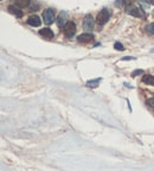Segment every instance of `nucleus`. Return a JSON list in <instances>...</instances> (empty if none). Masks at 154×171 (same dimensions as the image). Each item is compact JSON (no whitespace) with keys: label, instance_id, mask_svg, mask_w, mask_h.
I'll return each mask as SVG.
<instances>
[{"label":"nucleus","instance_id":"6e6552de","mask_svg":"<svg viewBox=\"0 0 154 171\" xmlns=\"http://www.w3.org/2000/svg\"><path fill=\"white\" fill-rule=\"evenodd\" d=\"M66 19H68V13H66V12H61L59 16H58V18H57V24H58V26L59 27L65 26V24L68 23Z\"/></svg>","mask_w":154,"mask_h":171},{"label":"nucleus","instance_id":"4468645a","mask_svg":"<svg viewBox=\"0 0 154 171\" xmlns=\"http://www.w3.org/2000/svg\"><path fill=\"white\" fill-rule=\"evenodd\" d=\"M146 31L149 33V35H154V23H151L146 26Z\"/></svg>","mask_w":154,"mask_h":171},{"label":"nucleus","instance_id":"2eb2a0df","mask_svg":"<svg viewBox=\"0 0 154 171\" xmlns=\"http://www.w3.org/2000/svg\"><path fill=\"white\" fill-rule=\"evenodd\" d=\"M114 48H115L116 50H120V51H123V50H125L123 45L121 44V43H115V44H114Z\"/></svg>","mask_w":154,"mask_h":171},{"label":"nucleus","instance_id":"20e7f679","mask_svg":"<svg viewBox=\"0 0 154 171\" xmlns=\"http://www.w3.org/2000/svg\"><path fill=\"white\" fill-rule=\"evenodd\" d=\"M83 29L85 31H91L94 29V18L91 14H87L83 19Z\"/></svg>","mask_w":154,"mask_h":171},{"label":"nucleus","instance_id":"9d476101","mask_svg":"<svg viewBox=\"0 0 154 171\" xmlns=\"http://www.w3.org/2000/svg\"><path fill=\"white\" fill-rule=\"evenodd\" d=\"M9 13H12L13 16H16L17 18H21V17H23V11L19 10V7L18 6H16V5H14V6H12V5L9 6Z\"/></svg>","mask_w":154,"mask_h":171},{"label":"nucleus","instance_id":"423d86ee","mask_svg":"<svg viewBox=\"0 0 154 171\" xmlns=\"http://www.w3.org/2000/svg\"><path fill=\"white\" fill-rule=\"evenodd\" d=\"M92 39H94V36L91 33H82V35H80V36L77 37V41L80 43H83V44L90 43Z\"/></svg>","mask_w":154,"mask_h":171},{"label":"nucleus","instance_id":"a211bd4d","mask_svg":"<svg viewBox=\"0 0 154 171\" xmlns=\"http://www.w3.org/2000/svg\"><path fill=\"white\" fill-rule=\"evenodd\" d=\"M148 105H149V106H151V107L154 109V98H152V99L148 101Z\"/></svg>","mask_w":154,"mask_h":171},{"label":"nucleus","instance_id":"9b49d317","mask_svg":"<svg viewBox=\"0 0 154 171\" xmlns=\"http://www.w3.org/2000/svg\"><path fill=\"white\" fill-rule=\"evenodd\" d=\"M14 5L19 9H25L30 5V0H14Z\"/></svg>","mask_w":154,"mask_h":171},{"label":"nucleus","instance_id":"1a4fd4ad","mask_svg":"<svg viewBox=\"0 0 154 171\" xmlns=\"http://www.w3.org/2000/svg\"><path fill=\"white\" fill-rule=\"evenodd\" d=\"M27 23H28V25H31V26H40V24H42V20L40 18L38 17V16H31L30 18L27 19Z\"/></svg>","mask_w":154,"mask_h":171},{"label":"nucleus","instance_id":"412c9836","mask_svg":"<svg viewBox=\"0 0 154 171\" xmlns=\"http://www.w3.org/2000/svg\"><path fill=\"white\" fill-rule=\"evenodd\" d=\"M152 52H154V49H153V50H152Z\"/></svg>","mask_w":154,"mask_h":171},{"label":"nucleus","instance_id":"aec40b11","mask_svg":"<svg viewBox=\"0 0 154 171\" xmlns=\"http://www.w3.org/2000/svg\"><path fill=\"white\" fill-rule=\"evenodd\" d=\"M148 1H149V2L152 4V5H154V0H148Z\"/></svg>","mask_w":154,"mask_h":171},{"label":"nucleus","instance_id":"dca6fc26","mask_svg":"<svg viewBox=\"0 0 154 171\" xmlns=\"http://www.w3.org/2000/svg\"><path fill=\"white\" fill-rule=\"evenodd\" d=\"M140 74H144V70H141V69H136L134 72H132V77H135L136 75H140Z\"/></svg>","mask_w":154,"mask_h":171},{"label":"nucleus","instance_id":"7ed1b4c3","mask_svg":"<svg viewBox=\"0 0 154 171\" xmlns=\"http://www.w3.org/2000/svg\"><path fill=\"white\" fill-rule=\"evenodd\" d=\"M43 18H44V23L46 25H50L54 21V11L52 9H47L43 12Z\"/></svg>","mask_w":154,"mask_h":171},{"label":"nucleus","instance_id":"f3484780","mask_svg":"<svg viewBox=\"0 0 154 171\" xmlns=\"http://www.w3.org/2000/svg\"><path fill=\"white\" fill-rule=\"evenodd\" d=\"M136 0H123V2H125V5L126 6H129V5H132L133 2H135Z\"/></svg>","mask_w":154,"mask_h":171},{"label":"nucleus","instance_id":"f257e3e1","mask_svg":"<svg viewBox=\"0 0 154 171\" xmlns=\"http://www.w3.org/2000/svg\"><path fill=\"white\" fill-rule=\"evenodd\" d=\"M109 18H110V11L107 9H104V10H102L100 13L97 14L96 23H97L99 25H104V24L109 20Z\"/></svg>","mask_w":154,"mask_h":171},{"label":"nucleus","instance_id":"0eeeda50","mask_svg":"<svg viewBox=\"0 0 154 171\" xmlns=\"http://www.w3.org/2000/svg\"><path fill=\"white\" fill-rule=\"evenodd\" d=\"M39 35L40 36H43L44 38L46 39H51V38H54V31L51 30V29H49V27H46V29H40L39 30Z\"/></svg>","mask_w":154,"mask_h":171},{"label":"nucleus","instance_id":"6ab92c4d","mask_svg":"<svg viewBox=\"0 0 154 171\" xmlns=\"http://www.w3.org/2000/svg\"><path fill=\"white\" fill-rule=\"evenodd\" d=\"M122 60H123V61H127V60H135V57H123Z\"/></svg>","mask_w":154,"mask_h":171},{"label":"nucleus","instance_id":"f8f14e48","mask_svg":"<svg viewBox=\"0 0 154 171\" xmlns=\"http://www.w3.org/2000/svg\"><path fill=\"white\" fill-rule=\"evenodd\" d=\"M142 82L148 86H154V76L153 75H145L142 77Z\"/></svg>","mask_w":154,"mask_h":171},{"label":"nucleus","instance_id":"f03ea898","mask_svg":"<svg viewBox=\"0 0 154 171\" xmlns=\"http://www.w3.org/2000/svg\"><path fill=\"white\" fill-rule=\"evenodd\" d=\"M76 24L73 21H68L64 26V35L66 38H73L76 33Z\"/></svg>","mask_w":154,"mask_h":171},{"label":"nucleus","instance_id":"ddd939ff","mask_svg":"<svg viewBox=\"0 0 154 171\" xmlns=\"http://www.w3.org/2000/svg\"><path fill=\"white\" fill-rule=\"evenodd\" d=\"M101 79H96V80H91V81H88L87 82V86L88 87H90V88H95V87H97L99 86V83H100Z\"/></svg>","mask_w":154,"mask_h":171},{"label":"nucleus","instance_id":"39448f33","mask_svg":"<svg viewBox=\"0 0 154 171\" xmlns=\"http://www.w3.org/2000/svg\"><path fill=\"white\" fill-rule=\"evenodd\" d=\"M127 13L129 16H133V17H136V18H145L144 11L141 9H139V7H130L127 11Z\"/></svg>","mask_w":154,"mask_h":171}]
</instances>
